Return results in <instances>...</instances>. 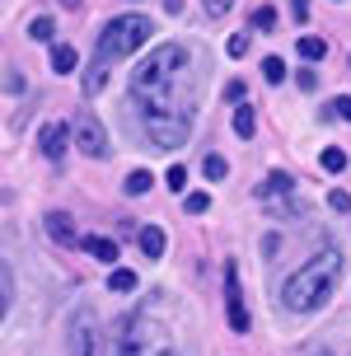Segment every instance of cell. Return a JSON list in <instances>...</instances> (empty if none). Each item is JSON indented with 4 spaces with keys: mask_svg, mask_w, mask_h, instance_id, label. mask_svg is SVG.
<instances>
[{
    "mask_svg": "<svg viewBox=\"0 0 351 356\" xmlns=\"http://www.w3.org/2000/svg\"><path fill=\"white\" fill-rule=\"evenodd\" d=\"M131 99L140 108L145 136L155 141V150H178L193 136L197 118V75L193 56L178 42H164L131 71Z\"/></svg>",
    "mask_w": 351,
    "mask_h": 356,
    "instance_id": "6da1fadb",
    "label": "cell"
},
{
    "mask_svg": "<svg viewBox=\"0 0 351 356\" xmlns=\"http://www.w3.org/2000/svg\"><path fill=\"white\" fill-rule=\"evenodd\" d=\"M337 277H342V253L337 249H323L314 253L309 263H300L286 286H281V309L291 314H314L318 305H328V296L337 291Z\"/></svg>",
    "mask_w": 351,
    "mask_h": 356,
    "instance_id": "7a4b0ae2",
    "label": "cell"
},
{
    "mask_svg": "<svg viewBox=\"0 0 351 356\" xmlns=\"http://www.w3.org/2000/svg\"><path fill=\"white\" fill-rule=\"evenodd\" d=\"M150 33H155V24H150L145 15H117V19H108L104 29H99V42H94V61H99V66H113V61L140 52Z\"/></svg>",
    "mask_w": 351,
    "mask_h": 356,
    "instance_id": "3957f363",
    "label": "cell"
},
{
    "mask_svg": "<svg viewBox=\"0 0 351 356\" xmlns=\"http://www.w3.org/2000/svg\"><path fill=\"white\" fill-rule=\"evenodd\" d=\"M159 347H164V328L150 323L145 314H131V319L122 323L117 342H113V356H155Z\"/></svg>",
    "mask_w": 351,
    "mask_h": 356,
    "instance_id": "277c9868",
    "label": "cell"
},
{
    "mask_svg": "<svg viewBox=\"0 0 351 356\" xmlns=\"http://www.w3.org/2000/svg\"><path fill=\"white\" fill-rule=\"evenodd\" d=\"M99 347H104V338H99V314L89 305H80L75 319H70V333H66V352L70 356H99Z\"/></svg>",
    "mask_w": 351,
    "mask_h": 356,
    "instance_id": "5b68a950",
    "label": "cell"
},
{
    "mask_svg": "<svg viewBox=\"0 0 351 356\" xmlns=\"http://www.w3.org/2000/svg\"><path fill=\"white\" fill-rule=\"evenodd\" d=\"M70 136H75V145L85 150L89 160H104V155H108V131H104V122H99V113H94V108H80V113H75Z\"/></svg>",
    "mask_w": 351,
    "mask_h": 356,
    "instance_id": "8992f818",
    "label": "cell"
},
{
    "mask_svg": "<svg viewBox=\"0 0 351 356\" xmlns=\"http://www.w3.org/2000/svg\"><path fill=\"white\" fill-rule=\"evenodd\" d=\"M225 309H229V328L248 333V314H244V296H239V267L225 263Z\"/></svg>",
    "mask_w": 351,
    "mask_h": 356,
    "instance_id": "52a82bcc",
    "label": "cell"
},
{
    "mask_svg": "<svg viewBox=\"0 0 351 356\" xmlns=\"http://www.w3.org/2000/svg\"><path fill=\"white\" fill-rule=\"evenodd\" d=\"M66 141H70V127L66 122H47V127H42V136H38V145H42L47 160H61V155H66Z\"/></svg>",
    "mask_w": 351,
    "mask_h": 356,
    "instance_id": "ba28073f",
    "label": "cell"
},
{
    "mask_svg": "<svg viewBox=\"0 0 351 356\" xmlns=\"http://www.w3.org/2000/svg\"><path fill=\"white\" fill-rule=\"evenodd\" d=\"M42 225H47V234H52L56 244H75V225H70V216L66 211H47V220H42Z\"/></svg>",
    "mask_w": 351,
    "mask_h": 356,
    "instance_id": "9c48e42d",
    "label": "cell"
},
{
    "mask_svg": "<svg viewBox=\"0 0 351 356\" xmlns=\"http://www.w3.org/2000/svg\"><path fill=\"white\" fill-rule=\"evenodd\" d=\"M52 71H56V75L80 71V52H75L70 42H56V47H52Z\"/></svg>",
    "mask_w": 351,
    "mask_h": 356,
    "instance_id": "30bf717a",
    "label": "cell"
},
{
    "mask_svg": "<svg viewBox=\"0 0 351 356\" xmlns=\"http://www.w3.org/2000/svg\"><path fill=\"white\" fill-rule=\"evenodd\" d=\"M136 244H140L145 258H164V230H159V225H145V230L136 234Z\"/></svg>",
    "mask_w": 351,
    "mask_h": 356,
    "instance_id": "8fae6325",
    "label": "cell"
},
{
    "mask_svg": "<svg viewBox=\"0 0 351 356\" xmlns=\"http://www.w3.org/2000/svg\"><path fill=\"white\" fill-rule=\"evenodd\" d=\"M10 305H15V272H10V263L0 258V323H5V314H10Z\"/></svg>",
    "mask_w": 351,
    "mask_h": 356,
    "instance_id": "7c38bea8",
    "label": "cell"
},
{
    "mask_svg": "<svg viewBox=\"0 0 351 356\" xmlns=\"http://www.w3.org/2000/svg\"><path fill=\"white\" fill-rule=\"evenodd\" d=\"M291 188H295V178H291V174H281V169H277V174H267V183L258 188V197H263V202H272V197L291 193Z\"/></svg>",
    "mask_w": 351,
    "mask_h": 356,
    "instance_id": "4fadbf2b",
    "label": "cell"
},
{
    "mask_svg": "<svg viewBox=\"0 0 351 356\" xmlns=\"http://www.w3.org/2000/svg\"><path fill=\"white\" fill-rule=\"evenodd\" d=\"M253 131H258V113H253V108L239 99V108H234V136H244V141H248Z\"/></svg>",
    "mask_w": 351,
    "mask_h": 356,
    "instance_id": "5bb4252c",
    "label": "cell"
},
{
    "mask_svg": "<svg viewBox=\"0 0 351 356\" xmlns=\"http://www.w3.org/2000/svg\"><path fill=\"white\" fill-rule=\"evenodd\" d=\"M80 244H85L94 258H104V263H113V258H117V244H113V239H104V234H85Z\"/></svg>",
    "mask_w": 351,
    "mask_h": 356,
    "instance_id": "9a60e30c",
    "label": "cell"
},
{
    "mask_svg": "<svg viewBox=\"0 0 351 356\" xmlns=\"http://www.w3.org/2000/svg\"><path fill=\"white\" fill-rule=\"evenodd\" d=\"M108 291H117V296L136 291V272H131V267H113V272H108Z\"/></svg>",
    "mask_w": 351,
    "mask_h": 356,
    "instance_id": "2e32d148",
    "label": "cell"
},
{
    "mask_svg": "<svg viewBox=\"0 0 351 356\" xmlns=\"http://www.w3.org/2000/svg\"><path fill=\"white\" fill-rule=\"evenodd\" d=\"M300 56H304V61H323V56H328V42L314 38V33H304L300 38Z\"/></svg>",
    "mask_w": 351,
    "mask_h": 356,
    "instance_id": "e0dca14e",
    "label": "cell"
},
{
    "mask_svg": "<svg viewBox=\"0 0 351 356\" xmlns=\"http://www.w3.org/2000/svg\"><path fill=\"white\" fill-rule=\"evenodd\" d=\"M150 183H155V178H150V169H131V174H126V183H122V193L126 197H140Z\"/></svg>",
    "mask_w": 351,
    "mask_h": 356,
    "instance_id": "ac0fdd59",
    "label": "cell"
},
{
    "mask_svg": "<svg viewBox=\"0 0 351 356\" xmlns=\"http://www.w3.org/2000/svg\"><path fill=\"white\" fill-rule=\"evenodd\" d=\"M104 85H108V66H99V61H94V66L85 71V94L94 99V94H104Z\"/></svg>",
    "mask_w": 351,
    "mask_h": 356,
    "instance_id": "d6986e66",
    "label": "cell"
},
{
    "mask_svg": "<svg viewBox=\"0 0 351 356\" xmlns=\"http://www.w3.org/2000/svg\"><path fill=\"white\" fill-rule=\"evenodd\" d=\"M28 38H33V42H52V38H56V24L47 15H38L33 24H28Z\"/></svg>",
    "mask_w": 351,
    "mask_h": 356,
    "instance_id": "ffe728a7",
    "label": "cell"
},
{
    "mask_svg": "<svg viewBox=\"0 0 351 356\" xmlns=\"http://www.w3.org/2000/svg\"><path fill=\"white\" fill-rule=\"evenodd\" d=\"M178 197H183V211H188V216H206L211 211V197L206 193H178Z\"/></svg>",
    "mask_w": 351,
    "mask_h": 356,
    "instance_id": "44dd1931",
    "label": "cell"
},
{
    "mask_svg": "<svg viewBox=\"0 0 351 356\" xmlns=\"http://www.w3.org/2000/svg\"><path fill=\"white\" fill-rule=\"evenodd\" d=\"M318 164H323V169H328V174H342V169H347V155H342V150H337V145H328V150H323V155H318Z\"/></svg>",
    "mask_w": 351,
    "mask_h": 356,
    "instance_id": "7402d4cb",
    "label": "cell"
},
{
    "mask_svg": "<svg viewBox=\"0 0 351 356\" xmlns=\"http://www.w3.org/2000/svg\"><path fill=\"white\" fill-rule=\"evenodd\" d=\"M263 80L267 85H281V80H286V61H281V56H267L263 61Z\"/></svg>",
    "mask_w": 351,
    "mask_h": 356,
    "instance_id": "603a6c76",
    "label": "cell"
},
{
    "mask_svg": "<svg viewBox=\"0 0 351 356\" xmlns=\"http://www.w3.org/2000/svg\"><path fill=\"white\" fill-rule=\"evenodd\" d=\"M253 29L272 33V29H277V10H272V5H258V10H253Z\"/></svg>",
    "mask_w": 351,
    "mask_h": 356,
    "instance_id": "cb8c5ba5",
    "label": "cell"
},
{
    "mask_svg": "<svg viewBox=\"0 0 351 356\" xmlns=\"http://www.w3.org/2000/svg\"><path fill=\"white\" fill-rule=\"evenodd\" d=\"M202 174H206V178H211V183H220V178H225V174H229V164H225V160H220V155H206V164H202Z\"/></svg>",
    "mask_w": 351,
    "mask_h": 356,
    "instance_id": "d4e9b609",
    "label": "cell"
},
{
    "mask_svg": "<svg viewBox=\"0 0 351 356\" xmlns=\"http://www.w3.org/2000/svg\"><path fill=\"white\" fill-rule=\"evenodd\" d=\"M164 183H169L174 193H188V169H183V164H174V169L164 174Z\"/></svg>",
    "mask_w": 351,
    "mask_h": 356,
    "instance_id": "484cf974",
    "label": "cell"
},
{
    "mask_svg": "<svg viewBox=\"0 0 351 356\" xmlns=\"http://www.w3.org/2000/svg\"><path fill=\"white\" fill-rule=\"evenodd\" d=\"M225 52H229V56H244V52H248V33H234V38L225 42Z\"/></svg>",
    "mask_w": 351,
    "mask_h": 356,
    "instance_id": "4316f807",
    "label": "cell"
},
{
    "mask_svg": "<svg viewBox=\"0 0 351 356\" xmlns=\"http://www.w3.org/2000/svg\"><path fill=\"white\" fill-rule=\"evenodd\" d=\"M328 207H333V211H351V193H342V188L328 193Z\"/></svg>",
    "mask_w": 351,
    "mask_h": 356,
    "instance_id": "83f0119b",
    "label": "cell"
},
{
    "mask_svg": "<svg viewBox=\"0 0 351 356\" xmlns=\"http://www.w3.org/2000/svg\"><path fill=\"white\" fill-rule=\"evenodd\" d=\"M5 89H10V94H24V75H19V71H5Z\"/></svg>",
    "mask_w": 351,
    "mask_h": 356,
    "instance_id": "f1b7e54d",
    "label": "cell"
},
{
    "mask_svg": "<svg viewBox=\"0 0 351 356\" xmlns=\"http://www.w3.org/2000/svg\"><path fill=\"white\" fill-rule=\"evenodd\" d=\"M333 113L342 118V122H351V94H342V99H337V104H333Z\"/></svg>",
    "mask_w": 351,
    "mask_h": 356,
    "instance_id": "f546056e",
    "label": "cell"
},
{
    "mask_svg": "<svg viewBox=\"0 0 351 356\" xmlns=\"http://www.w3.org/2000/svg\"><path fill=\"white\" fill-rule=\"evenodd\" d=\"M225 99H229V104H239V99H244V80H229V85H225Z\"/></svg>",
    "mask_w": 351,
    "mask_h": 356,
    "instance_id": "4dcf8cb0",
    "label": "cell"
},
{
    "mask_svg": "<svg viewBox=\"0 0 351 356\" xmlns=\"http://www.w3.org/2000/svg\"><path fill=\"white\" fill-rule=\"evenodd\" d=\"M202 5H206V15H225L234 0H202Z\"/></svg>",
    "mask_w": 351,
    "mask_h": 356,
    "instance_id": "1f68e13d",
    "label": "cell"
},
{
    "mask_svg": "<svg viewBox=\"0 0 351 356\" xmlns=\"http://www.w3.org/2000/svg\"><path fill=\"white\" fill-rule=\"evenodd\" d=\"M295 80H300V89H318V75L314 71H300Z\"/></svg>",
    "mask_w": 351,
    "mask_h": 356,
    "instance_id": "d6a6232c",
    "label": "cell"
},
{
    "mask_svg": "<svg viewBox=\"0 0 351 356\" xmlns=\"http://www.w3.org/2000/svg\"><path fill=\"white\" fill-rule=\"evenodd\" d=\"M295 19H300V24L309 19V0H295Z\"/></svg>",
    "mask_w": 351,
    "mask_h": 356,
    "instance_id": "836d02e7",
    "label": "cell"
},
{
    "mask_svg": "<svg viewBox=\"0 0 351 356\" xmlns=\"http://www.w3.org/2000/svg\"><path fill=\"white\" fill-rule=\"evenodd\" d=\"M164 10H169V15H178V10H183V0H164Z\"/></svg>",
    "mask_w": 351,
    "mask_h": 356,
    "instance_id": "e575fe53",
    "label": "cell"
},
{
    "mask_svg": "<svg viewBox=\"0 0 351 356\" xmlns=\"http://www.w3.org/2000/svg\"><path fill=\"white\" fill-rule=\"evenodd\" d=\"M61 5H70V10H75V5H80V0H61Z\"/></svg>",
    "mask_w": 351,
    "mask_h": 356,
    "instance_id": "d590c367",
    "label": "cell"
},
{
    "mask_svg": "<svg viewBox=\"0 0 351 356\" xmlns=\"http://www.w3.org/2000/svg\"><path fill=\"white\" fill-rule=\"evenodd\" d=\"M155 356H178V352H155Z\"/></svg>",
    "mask_w": 351,
    "mask_h": 356,
    "instance_id": "8d00e7d4",
    "label": "cell"
},
{
    "mask_svg": "<svg viewBox=\"0 0 351 356\" xmlns=\"http://www.w3.org/2000/svg\"><path fill=\"white\" fill-rule=\"evenodd\" d=\"M0 202H5V193H0Z\"/></svg>",
    "mask_w": 351,
    "mask_h": 356,
    "instance_id": "74e56055",
    "label": "cell"
}]
</instances>
